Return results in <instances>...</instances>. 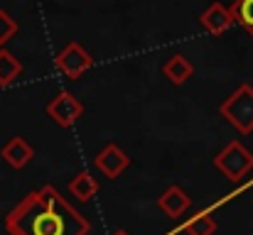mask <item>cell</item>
Wrapping results in <instances>:
<instances>
[{"mask_svg":"<svg viewBox=\"0 0 253 235\" xmlns=\"http://www.w3.org/2000/svg\"><path fill=\"white\" fill-rule=\"evenodd\" d=\"M10 235H88L91 223L52 184L27 191L5 216Z\"/></svg>","mask_w":253,"mask_h":235,"instance_id":"cell-1","label":"cell"},{"mask_svg":"<svg viewBox=\"0 0 253 235\" xmlns=\"http://www.w3.org/2000/svg\"><path fill=\"white\" fill-rule=\"evenodd\" d=\"M219 115L241 135L253 133V86L241 83L226 101L219 105Z\"/></svg>","mask_w":253,"mask_h":235,"instance_id":"cell-2","label":"cell"},{"mask_svg":"<svg viewBox=\"0 0 253 235\" xmlns=\"http://www.w3.org/2000/svg\"><path fill=\"white\" fill-rule=\"evenodd\" d=\"M214 169L221 171L229 181H241L249 171L253 169V152L244 147V142L231 140L221 152H216L211 159Z\"/></svg>","mask_w":253,"mask_h":235,"instance_id":"cell-3","label":"cell"},{"mask_svg":"<svg viewBox=\"0 0 253 235\" xmlns=\"http://www.w3.org/2000/svg\"><path fill=\"white\" fill-rule=\"evenodd\" d=\"M54 67L64 74L67 78H79L93 67V57L86 52L79 42H69L57 57H54Z\"/></svg>","mask_w":253,"mask_h":235,"instance_id":"cell-4","label":"cell"},{"mask_svg":"<svg viewBox=\"0 0 253 235\" xmlns=\"http://www.w3.org/2000/svg\"><path fill=\"white\" fill-rule=\"evenodd\" d=\"M47 115H49L59 128H69V125H74V123L84 115V103H82L74 93L62 91V93H57V96L47 103Z\"/></svg>","mask_w":253,"mask_h":235,"instance_id":"cell-5","label":"cell"},{"mask_svg":"<svg viewBox=\"0 0 253 235\" xmlns=\"http://www.w3.org/2000/svg\"><path fill=\"white\" fill-rule=\"evenodd\" d=\"M96 167H98V171L106 176V179H118L128 167H130V157L126 155L116 142H111V145H106L98 155H96Z\"/></svg>","mask_w":253,"mask_h":235,"instance_id":"cell-6","label":"cell"},{"mask_svg":"<svg viewBox=\"0 0 253 235\" xmlns=\"http://www.w3.org/2000/svg\"><path fill=\"white\" fill-rule=\"evenodd\" d=\"M199 25L209 32V34H224L226 30H231L236 25V17L231 12V7L221 5V2H211L202 15H199Z\"/></svg>","mask_w":253,"mask_h":235,"instance_id":"cell-7","label":"cell"},{"mask_svg":"<svg viewBox=\"0 0 253 235\" xmlns=\"http://www.w3.org/2000/svg\"><path fill=\"white\" fill-rule=\"evenodd\" d=\"M158 208H160L168 218H182V216L192 208V199H189V194H187L182 186L172 184V186H168V189L160 194Z\"/></svg>","mask_w":253,"mask_h":235,"instance_id":"cell-8","label":"cell"},{"mask_svg":"<svg viewBox=\"0 0 253 235\" xmlns=\"http://www.w3.org/2000/svg\"><path fill=\"white\" fill-rule=\"evenodd\" d=\"M0 157L12 167V169H25L30 162H32V157H35V150L30 147V142L25 140V137H10L5 145H2V150H0Z\"/></svg>","mask_w":253,"mask_h":235,"instance_id":"cell-9","label":"cell"},{"mask_svg":"<svg viewBox=\"0 0 253 235\" xmlns=\"http://www.w3.org/2000/svg\"><path fill=\"white\" fill-rule=\"evenodd\" d=\"M163 74H165V78L169 83L182 86V83H187L189 78L194 76V64L184 54H172L168 62L163 64Z\"/></svg>","mask_w":253,"mask_h":235,"instance_id":"cell-10","label":"cell"},{"mask_svg":"<svg viewBox=\"0 0 253 235\" xmlns=\"http://www.w3.org/2000/svg\"><path fill=\"white\" fill-rule=\"evenodd\" d=\"M69 191L79 199V201H91L98 194V181L88 174V171H79L72 181H69Z\"/></svg>","mask_w":253,"mask_h":235,"instance_id":"cell-11","label":"cell"},{"mask_svg":"<svg viewBox=\"0 0 253 235\" xmlns=\"http://www.w3.org/2000/svg\"><path fill=\"white\" fill-rule=\"evenodd\" d=\"M20 74H22V62L12 52H7L5 47H0V86L2 88L10 86Z\"/></svg>","mask_w":253,"mask_h":235,"instance_id":"cell-12","label":"cell"},{"mask_svg":"<svg viewBox=\"0 0 253 235\" xmlns=\"http://www.w3.org/2000/svg\"><path fill=\"white\" fill-rule=\"evenodd\" d=\"M182 231L187 235H214L216 233V221L211 218L209 211H199L187 223H182Z\"/></svg>","mask_w":253,"mask_h":235,"instance_id":"cell-13","label":"cell"},{"mask_svg":"<svg viewBox=\"0 0 253 235\" xmlns=\"http://www.w3.org/2000/svg\"><path fill=\"white\" fill-rule=\"evenodd\" d=\"M231 12L236 17V25H241L253 37V0H234Z\"/></svg>","mask_w":253,"mask_h":235,"instance_id":"cell-14","label":"cell"},{"mask_svg":"<svg viewBox=\"0 0 253 235\" xmlns=\"http://www.w3.org/2000/svg\"><path fill=\"white\" fill-rule=\"evenodd\" d=\"M17 30H20L17 20H15L10 12L0 10V47H5V44H7L15 34H17Z\"/></svg>","mask_w":253,"mask_h":235,"instance_id":"cell-15","label":"cell"},{"mask_svg":"<svg viewBox=\"0 0 253 235\" xmlns=\"http://www.w3.org/2000/svg\"><path fill=\"white\" fill-rule=\"evenodd\" d=\"M113 235H130V233H128V231H116Z\"/></svg>","mask_w":253,"mask_h":235,"instance_id":"cell-16","label":"cell"}]
</instances>
